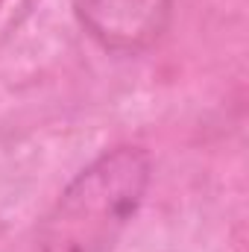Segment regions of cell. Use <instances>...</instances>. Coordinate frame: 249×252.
Returning a JSON list of instances; mask_svg holds the SVG:
<instances>
[{
	"label": "cell",
	"instance_id": "1",
	"mask_svg": "<svg viewBox=\"0 0 249 252\" xmlns=\"http://www.w3.org/2000/svg\"><path fill=\"white\" fill-rule=\"evenodd\" d=\"M150 182L153 161L144 147L103 150L47 208L32 252H112L138 217Z\"/></svg>",
	"mask_w": 249,
	"mask_h": 252
},
{
	"label": "cell",
	"instance_id": "2",
	"mask_svg": "<svg viewBox=\"0 0 249 252\" xmlns=\"http://www.w3.org/2000/svg\"><path fill=\"white\" fill-rule=\"evenodd\" d=\"M73 18L103 50L138 56L170 30L173 0H73Z\"/></svg>",
	"mask_w": 249,
	"mask_h": 252
},
{
	"label": "cell",
	"instance_id": "3",
	"mask_svg": "<svg viewBox=\"0 0 249 252\" xmlns=\"http://www.w3.org/2000/svg\"><path fill=\"white\" fill-rule=\"evenodd\" d=\"M3 3H6V0H0V6H3Z\"/></svg>",
	"mask_w": 249,
	"mask_h": 252
}]
</instances>
